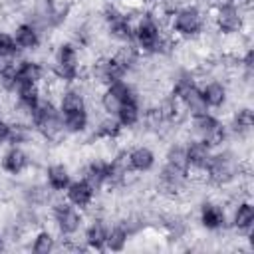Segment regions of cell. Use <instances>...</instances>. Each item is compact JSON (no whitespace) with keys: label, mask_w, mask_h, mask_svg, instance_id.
<instances>
[{"label":"cell","mask_w":254,"mask_h":254,"mask_svg":"<svg viewBox=\"0 0 254 254\" xmlns=\"http://www.w3.org/2000/svg\"><path fill=\"white\" fill-rule=\"evenodd\" d=\"M190 119V131H192V137L204 141L208 147L212 149H220L226 141H228V127L226 123H222L220 117H216L212 111H202V113H196Z\"/></svg>","instance_id":"5"},{"label":"cell","mask_w":254,"mask_h":254,"mask_svg":"<svg viewBox=\"0 0 254 254\" xmlns=\"http://www.w3.org/2000/svg\"><path fill=\"white\" fill-rule=\"evenodd\" d=\"M123 131H125V129L119 125V121H117L115 117L107 115L105 119H101V121L97 123L95 131H93V137H95L97 141H117Z\"/></svg>","instance_id":"28"},{"label":"cell","mask_w":254,"mask_h":254,"mask_svg":"<svg viewBox=\"0 0 254 254\" xmlns=\"http://www.w3.org/2000/svg\"><path fill=\"white\" fill-rule=\"evenodd\" d=\"M56 248H58V244H56V238L50 230H38L30 242V250L34 254H50Z\"/></svg>","instance_id":"29"},{"label":"cell","mask_w":254,"mask_h":254,"mask_svg":"<svg viewBox=\"0 0 254 254\" xmlns=\"http://www.w3.org/2000/svg\"><path fill=\"white\" fill-rule=\"evenodd\" d=\"M12 36L20 52H34L42 46V32L34 22H20Z\"/></svg>","instance_id":"20"},{"label":"cell","mask_w":254,"mask_h":254,"mask_svg":"<svg viewBox=\"0 0 254 254\" xmlns=\"http://www.w3.org/2000/svg\"><path fill=\"white\" fill-rule=\"evenodd\" d=\"M246 10L234 0H220L212 10V24L222 36H240L246 28Z\"/></svg>","instance_id":"6"},{"label":"cell","mask_w":254,"mask_h":254,"mask_svg":"<svg viewBox=\"0 0 254 254\" xmlns=\"http://www.w3.org/2000/svg\"><path fill=\"white\" fill-rule=\"evenodd\" d=\"M230 226L244 234V236H250L252 234V228H254V204L250 198H240L236 204H234V210L230 214Z\"/></svg>","instance_id":"17"},{"label":"cell","mask_w":254,"mask_h":254,"mask_svg":"<svg viewBox=\"0 0 254 254\" xmlns=\"http://www.w3.org/2000/svg\"><path fill=\"white\" fill-rule=\"evenodd\" d=\"M131 232L123 222H115L113 226L107 228V238H105V250L109 252H123L129 244Z\"/></svg>","instance_id":"27"},{"label":"cell","mask_w":254,"mask_h":254,"mask_svg":"<svg viewBox=\"0 0 254 254\" xmlns=\"http://www.w3.org/2000/svg\"><path fill=\"white\" fill-rule=\"evenodd\" d=\"M139 93L135 91V87L127 79H121V81H115V83H109V85L103 87V91L99 95V105L105 111V115H111L113 117L117 113V109L125 101H129V99H133Z\"/></svg>","instance_id":"10"},{"label":"cell","mask_w":254,"mask_h":254,"mask_svg":"<svg viewBox=\"0 0 254 254\" xmlns=\"http://www.w3.org/2000/svg\"><path fill=\"white\" fill-rule=\"evenodd\" d=\"M210 2H214V4H216V2H220V0H210Z\"/></svg>","instance_id":"36"},{"label":"cell","mask_w":254,"mask_h":254,"mask_svg":"<svg viewBox=\"0 0 254 254\" xmlns=\"http://www.w3.org/2000/svg\"><path fill=\"white\" fill-rule=\"evenodd\" d=\"M20 54L16 40L10 32H2L0 30V62H8V60H16Z\"/></svg>","instance_id":"31"},{"label":"cell","mask_w":254,"mask_h":254,"mask_svg":"<svg viewBox=\"0 0 254 254\" xmlns=\"http://www.w3.org/2000/svg\"><path fill=\"white\" fill-rule=\"evenodd\" d=\"M125 159H127V165L131 169V173H149L153 171L155 163H157V155L151 147L147 145H135L131 147L129 151H125Z\"/></svg>","instance_id":"18"},{"label":"cell","mask_w":254,"mask_h":254,"mask_svg":"<svg viewBox=\"0 0 254 254\" xmlns=\"http://www.w3.org/2000/svg\"><path fill=\"white\" fill-rule=\"evenodd\" d=\"M81 177H83L95 190L105 189V187L109 185V159H103V157L91 159L89 163L83 165Z\"/></svg>","instance_id":"19"},{"label":"cell","mask_w":254,"mask_h":254,"mask_svg":"<svg viewBox=\"0 0 254 254\" xmlns=\"http://www.w3.org/2000/svg\"><path fill=\"white\" fill-rule=\"evenodd\" d=\"M10 133H12V121L0 115V147L10 143Z\"/></svg>","instance_id":"32"},{"label":"cell","mask_w":254,"mask_h":254,"mask_svg":"<svg viewBox=\"0 0 254 254\" xmlns=\"http://www.w3.org/2000/svg\"><path fill=\"white\" fill-rule=\"evenodd\" d=\"M103 24L107 34L117 42V44H133V20L129 18V14L119 8L117 4L109 2L103 12H101Z\"/></svg>","instance_id":"8"},{"label":"cell","mask_w":254,"mask_h":254,"mask_svg":"<svg viewBox=\"0 0 254 254\" xmlns=\"http://www.w3.org/2000/svg\"><path fill=\"white\" fill-rule=\"evenodd\" d=\"M133 44L141 56H157L171 48V42L165 34L159 14L143 12L133 24Z\"/></svg>","instance_id":"1"},{"label":"cell","mask_w":254,"mask_h":254,"mask_svg":"<svg viewBox=\"0 0 254 254\" xmlns=\"http://www.w3.org/2000/svg\"><path fill=\"white\" fill-rule=\"evenodd\" d=\"M52 220L62 236L71 238L83 228V210L69 204L67 200H60L52 206Z\"/></svg>","instance_id":"9"},{"label":"cell","mask_w":254,"mask_h":254,"mask_svg":"<svg viewBox=\"0 0 254 254\" xmlns=\"http://www.w3.org/2000/svg\"><path fill=\"white\" fill-rule=\"evenodd\" d=\"M4 248H6V238H4L2 234H0V252H2Z\"/></svg>","instance_id":"33"},{"label":"cell","mask_w":254,"mask_h":254,"mask_svg":"<svg viewBox=\"0 0 254 254\" xmlns=\"http://www.w3.org/2000/svg\"><path fill=\"white\" fill-rule=\"evenodd\" d=\"M200 89V95H202V101L206 105L208 111H216V109H222L228 101V85L220 79H210V81H204L202 85H198Z\"/></svg>","instance_id":"16"},{"label":"cell","mask_w":254,"mask_h":254,"mask_svg":"<svg viewBox=\"0 0 254 254\" xmlns=\"http://www.w3.org/2000/svg\"><path fill=\"white\" fill-rule=\"evenodd\" d=\"M46 77V67L32 58H22L16 62V85L20 83H36L42 85ZM16 89V87H14Z\"/></svg>","instance_id":"21"},{"label":"cell","mask_w":254,"mask_h":254,"mask_svg":"<svg viewBox=\"0 0 254 254\" xmlns=\"http://www.w3.org/2000/svg\"><path fill=\"white\" fill-rule=\"evenodd\" d=\"M30 123L36 131V135H40L46 141H58L65 135L64 131V123H62V115L58 109V103L50 97H44L40 107L32 113Z\"/></svg>","instance_id":"4"},{"label":"cell","mask_w":254,"mask_h":254,"mask_svg":"<svg viewBox=\"0 0 254 254\" xmlns=\"http://www.w3.org/2000/svg\"><path fill=\"white\" fill-rule=\"evenodd\" d=\"M52 77L64 85H73L81 77V58L79 48L73 42H62L56 48L54 64H52Z\"/></svg>","instance_id":"3"},{"label":"cell","mask_w":254,"mask_h":254,"mask_svg":"<svg viewBox=\"0 0 254 254\" xmlns=\"http://www.w3.org/2000/svg\"><path fill=\"white\" fill-rule=\"evenodd\" d=\"M107 224L103 220H93L85 226L83 230V242H85V248L89 250H105V238H107Z\"/></svg>","instance_id":"25"},{"label":"cell","mask_w":254,"mask_h":254,"mask_svg":"<svg viewBox=\"0 0 254 254\" xmlns=\"http://www.w3.org/2000/svg\"><path fill=\"white\" fill-rule=\"evenodd\" d=\"M240 177V159L230 151H212L206 165V181L218 187H226Z\"/></svg>","instance_id":"7"},{"label":"cell","mask_w":254,"mask_h":254,"mask_svg":"<svg viewBox=\"0 0 254 254\" xmlns=\"http://www.w3.org/2000/svg\"><path fill=\"white\" fill-rule=\"evenodd\" d=\"M113 117L119 121V125H121L123 129H133L135 125H139V123H141V119H143L141 97L137 95V97H133V99L125 101V103L117 109V113H115Z\"/></svg>","instance_id":"24"},{"label":"cell","mask_w":254,"mask_h":254,"mask_svg":"<svg viewBox=\"0 0 254 254\" xmlns=\"http://www.w3.org/2000/svg\"><path fill=\"white\" fill-rule=\"evenodd\" d=\"M65 194V200L73 206H77L79 210H87L93 202H95V196H97V190L83 179H71V183L67 185V189L64 190Z\"/></svg>","instance_id":"14"},{"label":"cell","mask_w":254,"mask_h":254,"mask_svg":"<svg viewBox=\"0 0 254 254\" xmlns=\"http://www.w3.org/2000/svg\"><path fill=\"white\" fill-rule=\"evenodd\" d=\"M127 77V69L109 54V56H103L99 58L97 62H93L91 65V79L99 85H109V83H115V81H121Z\"/></svg>","instance_id":"11"},{"label":"cell","mask_w":254,"mask_h":254,"mask_svg":"<svg viewBox=\"0 0 254 254\" xmlns=\"http://www.w3.org/2000/svg\"><path fill=\"white\" fill-rule=\"evenodd\" d=\"M228 127V133H234L238 137H248L252 127H254V115H252V109L250 107H240L232 113V119H230V125Z\"/></svg>","instance_id":"26"},{"label":"cell","mask_w":254,"mask_h":254,"mask_svg":"<svg viewBox=\"0 0 254 254\" xmlns=\"http://www.w3.org/2000/svg\"><path fill=\"white\" fill-rule=\"evenodd\" d=\"M206 16L196 4H183L169 14V28L179 40H196L204 34Z\"/></svg>","instance_id":"2"},{"label":"cell","mask_w":254,"mask_h":254,"mask_svg":"<svg viewBox=\"0 0 254 254\" xmlns=\"http://www.w3.org/2000/svg\"><path fill=\"white\" fill-rule=\"evenodd\" d=\"M189 183V173L187 171H181V169H175L171 165H163L161 173H159V185L165 192L169 194H177L181 192Z\"/></svg>","instance_id":"23"},{"label":"cell","mask_w":254,"mask_h":254,"mask_svg":"<svg viewBox=\"0 0 254 254\" xmlns=\"http://www.w3.org/2000/svg\"><path fill=\"white\" fill-rule=\"evenodd\" d=\"M44 181H46V187L52 192L64 194V190L71 183V171L65 163H52L44 171Z\"/></svg>","instance_id":"22"},{"label":"cell","mask_w":254,"mask_h":254,"mask_svg":"<svg viewBox=\"0 0 254 254\" xmlns=\"http://www.w3.org/2000/svg\"><path fill=\"white\" fill-rule=\"evenodd\" d=\"M32 165V159L28 151L22 145H10L2 155H0V171L6 173L8 177H20L24 175Z\"/></svg>","instance_id":"12"},{"label":"cell","mask_w":254,"mask_h":254,"mask_svg":"<svg viewBox=\"0 0 254 254\" xmlns=\"http://www.w3.org/2000/svg\"><path fill=\"white\" fill-rule=\"evenodd\" d=\"M109 2H129V0H109Z\"/></svg>","instance_id":"34"},{"label":"cell","mask_w":254,"mask_h":254,"mask_svg":"<svg viewBox=\"0 0 254 254\" xmlns=\"http://www.w3.org/2000/svg\"><path fill=\"white\" fill-rule=\"evenodd\" d=\"M151 2H157V4H161V2H163V0H151Z\"/></svg>","instance_id":"35"},{"label":"cell","mask_w":254,"mask_h":254,"mask_svg":"<svg viewBox=\"0 0 254 254\" xmlns=\"http://www.w3.org/2000/svg\"><path fill=\"white\" fill-rule=\"evenodd\" d=\"M198 222L204 230L208 232H218V230H224L226 224H228V216H226V210L220 202H214V200H204L198 208Z\"/></svg>","instance_id":"15"},{"label":"cell","mask_w":254,"mask_h":254,"mask_svg":"<svg viewBox=\"0 0 254 254\" xmlns=\"http://www.w3.org/2000/svg\"><path fill=\"white\" fill-rule=\"evenodd\" d=\"M12 93L16 95V107H18V111L30 121L32 113L40 107V103L44 99L42 85H36V83H20V85H16V89Z\"/></svg>","instance_id":"13"},{"label":"cell","mask_w":254,"mask_h":254,"mask_svg":"<svg viewBox=\"0 0 254 254\" xmlns=\"http://www.w3.org/2000/svg\"><path fill=\"white\" fill-rule=\"evenodd\" d=\"M165 163L175 167V169H181V171H187L189 173V163H187V153H185V145H171L165 153Z\"/></svg>","instance_id":"30"}]
</instances>
